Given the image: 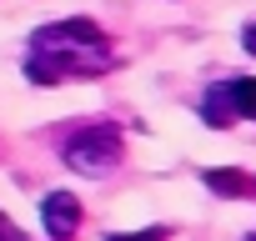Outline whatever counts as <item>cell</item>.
<instances>
[{
	"instance_id": "cell-1",
	"label": "cell",
	"mask_w": 256,
	"mask_h": 241,
	"mask_svg": "<svg viewBox=\"0 0 256 241\" xmlns=\"http://www.w3.org/2000/svg\"><path fill=\"white\" fill-rule=\"evenodd\" d=\"M110 66V40L96 20H56L30 36L26 76L36 86H56L66 76H96Z\"/></svg>"
},
{
	"instance_id": "cell-8",
	"label": "cell",
	"mask_w": 256,
	"mask_h": 241,
	"mask_svg": "<svg viewBox=\"0 0 256 241\" xmlns=\"http://www.w3.org/2000/svg\"><path fill=\"white\" fill-rule=\"evenodd\" d=\"M241 46H246V50L256 56V26H246V36H241Z\"/></svg>"
},
{
	"instance_id": "cell-4",
	"label": "cell",
	"mask_w": 256,
	"mask_h": 241,
	"mask_svg": "<svg viewBox=\"0 0 256 241\" xmlns=\"http://www.w3.org/2000/svg\"><path fill=\"white\" fill-rule=\"evenodd\" d=\"M221 96H226V110H231V116L256 120V76H231V80H221Z\"/></svg>"
},
{
	"instance_id": "cell-7",
	"label": "cell",
	"mask_w": 256,
	"mask_h": 241,
	"mask_svg": "<svg viewBox=\"0 0 256 241\" xmlns=\"http://www.w3.org/2000/svg\"><path fill=\"white\" fill-rule=\"evenodd\" d=\"M0 241H26V231H20L10 216H0Z\"/></svg>"
},
{
	"instance_id": "cell-5",
	"label": "cell",
	"mask_w": 256,
	"mask_h": 241,
	"mask_svg": "<svg viewBox=\"0 0 256 241\" xmlns=\"http://www.w3.org/2000/svg\"><path fill=\"white\" fill-rule=\"evenodd\" d=\"M206 186H211L216 196H246L251 181H246L241 171H206Z\"/></svg>"
},
{
	"instance_id": "cell-3",
	"label": "cell",
	"mask_w": 256,
	"mask_h": 241,
	"mask_svg": "<svg viewBox=\"0 0 256 241\" xmlns=\"http://www.w3.org/2000/svg\"><path fill=\"white\" fill-rule=\"evenodd\" d=\"M40 221H46L50 241H70V236L80 231V201H76L70 191H50V196L40 201Z\"/></svg>"
},
{
	"instance_id": "cell-9",
	"label": "cell",
	"mask_w": 256,
	"mask_h": 241,
	"mask_svg": "<svg viewBox=\"0 0 256 241\" xmlns=\"http://www.w3.org/2000/svg\"><path fill=\"white\" fill-rule=\"evenodd\" d=\"M246 241H256V231H251V236H246Z\"/></svg>"
},
{
	"instance_id": "cell-2",
	"label": "cell",
	"mask_w": 256,
	"mask_h": 241,
	"mask_svg": "<svg viewBox=\"0 0 256 241\" xmlns=\"http://www.w3.org/2000/svg\"><path fill=\"white\" fill-rule=\"evenodd\" d=\"M66 166L80 176H106L120 166V131L116 126H80L66 146H60Z\"/></svg>"
},
{
	"instance_id": "cell-6",
	"label": "cell",
	"mask_w": 256,
	"mask_h": 241,
	"mask_svg": "<svg viewBox=\"0 0 256 241\" xmlns=\"http://www.w3.org/2000/svg\"><path fill=\"white\" fill-rule=\"evenodd\" d=\"M106 241H171V231L166 226H146V231H116Z\"/></svg>"
}]
</instances>
